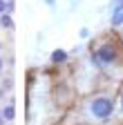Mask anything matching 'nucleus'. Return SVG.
I'll list each match as a JSON object with an SVG mask.
<instances>
[{"instance_id": "obj_1", "label": "nucleus", "mask_w": 123, "mask_h": 125, "mask_svg": "<svg viewBox=\"0 0 123 125\" xmlns=\"http://www.w3.org/2000/svg\"><path fill=\"white\" fill-rule=\"evenodd\" d=\"M89 58L101 72H112L123 62V45L116 36H105L92 42Z\"/></svg>"}, {"instance_id": "obj_2", "label": "nucleus", "mask_w": 123, "mask_h": 125, "mask_svg": "<svg viewBox=\"0 0 123 125\" xmlns=\"http://www.w3.org/2000/svg\"><path fill=\"white\" fill-rule=\"evenodd\" d=\"M81 112L83 118L87 123H94V125H103V123H110L114 112H116V101L110 94H94L83 101L81 105Z\"/></svg>"}, {"instance_id": "obj_3", "label": "nucleus", "mask_w": 123, "mask_h": 125, "mask_svg": "<svg viewBox=\"0 0 123 125\" xmlns=\"http://www.w3.org/2000/svg\"><path fill=\"white\" fill-rule=\"evenodd\" d=\"M49 60H52V65H65V62L69 60V52L67 49H54L52 52V56H49Z\"/></svg>"}, {"instance_id": "obj_4", "label": "nucleus", "mask_w": 123, "mask_h": 125, "mask_svg": "<svg viewBox=\"0 0 123 125\" xmlns=\"http://www.w3.org/2000/svg\"><path fill=\"white\" fill-rule=\"evenodd\" d=\"M110 27H112V29H121V27H123V9H112Z\"/></svg>"}, {"instance_id": "obj_5", "label": "nucleus", "mask_w": 123, "mask_h": 125, "mask_svg": "<svg viewBox=\"0 0 123 125\" xmlns=\"http://www.w3.org/2000/svg\"><path fill=\"white\" fill-rule=\"evenodd\" d=\"M0 112H2V116H5L7 123L13 121V118H16V107H13V101H9L7 105H2V107H0Z\"/></svg>"}, {"instance_id": "obj_6", "label": "nucleus", "mask_w": 123, "mask_h": 125, "mask_svg": "<svg viewBox=\"0 0 123 125\" xmlns=\"http://www.w3.org/2000/svg\"><path fill=\"white\" fill-rule=\"evenodd\" d=\"M0 27H2V29H13V18H11V11L0 13Z\"/></svg>"}, {"instance_id": "obj_7", "label": "nucleus", "mask_w": 123, "mask_h": 125, "mask_svg": "<svg viewBox=\"0 0 123 125\" xmlns=\"http://www.w3.org/2000/svg\"><path fill=\"white\" fill-rule=\"evenodd\" d=\"M11 9H13V0H0V13L11 11Z\"/></svg>"}, {"instance_id": "obj_8", "label": "nucleus", "mask_w": 123, "mask_h": 125, "mask_svg": "<svg viewBox=\"0 0 123 125\" xmlns=\"http://www.w3.org/2000/svg\"><path fill=\"white\" fill-rule=\"evenodd\" d=\"M2 87H5V92H11V87H13V81H11V78H5V81H2Z\"/></svg>"}, {"instance_id": "obj_9", "label": "nucleus", "mask_w": 123, "mask_h": 125, "mask_svg": "<svg viewBox=\"0 0 123 125\" xmlns=\"http://www.w3.org/2000/svg\"><path fill=\"white\" fill-rule=\"evenodd\" d=\"M110 9H123V0H112V2H110Z\"/></svg>"}, {"instance_id": "obj_10", "label": "nucleus", "mask_w": 123, "mask_h": 125, "mask_svg": "<svg viewBox=\"0 0 123 125\" xmlns=\"http://www.w3.org/2000/svg\"><path fill=\"white\" fill-rule=\"evenodd\" d=\"M78 36H81V38H89V29H87V27H83V29L78 31Z\"/></svg>"}, {"instance_id": "obj_11", "label": "nucleus", "mask_w": 123, "mask_h": 125, "mask_svg": "<svg viewBox=\"0 0 123 125\" xmlns=\"http://www.w3.org/2000/svg\"><path fill=\"white\" fill-rule=\"evenodd\" d=\"M116 107H119V112L123 114V92H121V96H119V101H116Z\"/></svg>"}, {"instance_id": "obj_12", "label": "nucleus", "mask_w": 123, "mask_h": 125, "mask_svg": "<svg viewBox=\"0 0 123 125\" xmlns=\"http://www.w3.org/2000/svg\"><path fill=\"white\" fill-rule=\"evenodd\" d=\"M43 2L47 5V7H54V5H56V0H43Z\"/></svg>"}, {"instance_id": "obj_13", "label": "nucleus", "mask_w": 123, "mask_h": 125, "mask_svg": "<svg viewBox=\"0 0 123 125\" xmlns=\"http://www.w3.org/2000/svg\"><path fill=\"white\" fill-rule=\"evenodd\" d=\"M0 98H5V87L0 85Z\"/></svg>"}, {"instance_id": "obj_14", "label": "nucleus", "mask_w": 123, "mask_h": 125, "mask_svg": "<svg viewBox=\"0 0 123 125\" xmlns=\"http://www.w3.org/2000/svg\"><path fill=\"white\" fill-rule=\"evenodd\" d=\"M7 121H5V116H2V112H0V125H5Z\"/></svg>"}, {"instance_id": "obj_15", "label": "nucleus", "mask_w": 123, "mask_h": 125, "mask_svg": "<svg viewBox=\"0 0 123 125\" xmlns=\"http://www.w3.org/2000/svg\"><path fill=\"white\" fill-rule=\"evenodd\" d=\"M2 67H5V60H2V58H0V72H2Z\"/></svg>"}, {"instance_id": "obj_16", "label": "nucleus", "mask_w": 123, "mask_h": 125, "mask_svg": "<svg viewBox=\"0 0 123 125\" xmlns=\"http://www.w3.org/2000/svg\"><path fill=\"white\" fill-rule=\"evenodd\" d=\"M0 52H2V42H0Z\"/></svg>"}, {"instance_id": "obj_17", "label": "nucleus", "mask_w": 123, "mask_h": 125, "mask_svg": "<svg viewBox=\"0 0 123 125\" xmlns=\"http://www.w3.org/2000/svg\"><path fill=\"white\" fill-rule=\"evenodd\" d=\"M121 29H123V27H121Z\"/></svg>"}]
</instances>
